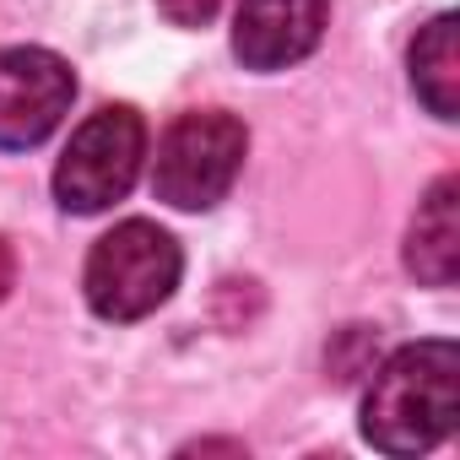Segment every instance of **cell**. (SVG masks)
I'll return each mask as SVG.
<instances>
[{"label":"cell","instance_id":"6da1fadb","mask_svg":"<svg viewBox=\"0 0 460 460\" xmlns=\"http://www.w3.org/2000/svg\"><path fill=\"white\" fill-rule=\"evenodd\" d=\"M460 417V352L455 341H417L368 368L363 438L379 455H428Z\"/></svg>","mask_w":460,"mask_h":460},{"label":"cell","instance_id":"8992f818","mask_svg":"<svg viewBox=\"0 0 460 460\" xmlns=\"http://www.w3.org/2000/svg\"><path fill=\"white\" fill-rule=\"evenodd\" d=\"M331 28V0H239L234 55L244 71H288L320 49Z\"/></svg>","mask_w":460,"mask_h":460},{"label":"cell","instance_id":"3957f363","mask_svg":"<svg viewBox=\"0 0 460 460\" xmlns=\"http://www.w3.org/2000/svg\"><path fill=\"white\" fill-rule=\"evenodd\" d=\"M250 157V130L227 109H190L179 114L152 157V190L173 211H211L234 179L244 173Z\"/></svg>","mask_w":460,"mask_h":460},{"label":"cell","instance_id":"52a82bcc","mask_svg":"<svg viewBox=\"0 0 460 460\" xmlns=\"http://www.w3.org/2000/svg\"><path fill=\"white\" fill-rule=\"evenodd\" d=\"M406 271L422 288H449L460 277V179L444 173L417 200V217L406 227Z\"/></svg>","mask_w":460,"mask_h":460},{"label":"cell","instance_id":"9c48e42d","mask_svg":"<svg viewBox=\"0 0 460 460\" xmlns=\"http://www.w3.org/2000/svg\"><path fill=\"white\" fill-rule=\"evenodd\" d=\"M222 6H227V0H157V12L173 28H206V22H217Z\"/></svg>","mask_w":460,"mask_h":460},{"label":"cell","instance_id":"5b68a950","mask_svg":"<svg viewBox=\"0 0 460 460\" xmlns=\"http://www.w3.org/2000/svg\"><path fill=\"white\" fill-rule=\"evenodd\" d=\"M76 98V71L39 44L0 49V152H28L60 130Z\"/></svg>","mask_w":460,"mask_h":460},{"label":"cell","instance_id":"ba28073f","mask_svg":"<svg viewBox=\"0 0 460 460\" xmlns=\"http://www.w3.org/2000/svg\"><path fill=\"white\" fill-rule=\"evenodd\" d=\"M411 93L433 119L460 114V17L444 12L411 39Z\"/></svg>","mask_w":460,"mask_h":460},{"label":"cell","instance_id":"277c9868","mask_svg":"<svg viewBox=\"0 0 460 460\" xmlns=\"http://www.w3.org/2000/svg\"><path fill=\"white\" fill-rule=\"evenodd\" d=\"M146 157V119L130 103H103L71 136L55 163V200L71 217H98L130 195Z\"/></svg>","mask_w":460,"mask_h":460},{"label":"cell","instance_id":"30bf717a","mask_svg":"<svg viewBox=\"0 0 460 460\" xmlns=\"http://www.w3.org/2000/svg\"><path fill=\"white\" fill-rule=\"evenodd\" d=\"M12 282H17V255H12V244H6V239H0V304H6Z\"/></svg>","mask_w":460,"mask_h":460},{"label":"cell","instance_id":"7a4b0ae2","mask_svg":"<svg viewBox=\"0 0 460 460\" xmlns=\"http://www.w3.org/2000/svg\"><path fill=\"white\" fill-rule=\"evenodd\" d=\"M179 271H184L179 239L168 234V227L146 222V217H130V222H114L109 234L93 244L82 288H87V304H93L98 320L130 325V320L157 314L173 298Z\"/></svg>","mask_w":460,"mask_h":460}]
</instances>
